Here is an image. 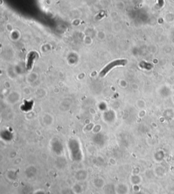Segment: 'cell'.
I'll use <instances>...</instances> for the list:
<instances>
[{
	"instance_id": "cell-2",
	"label": "cell",
	"mask_w": 174,
	"mask_h": 194,
	"mask_svg": "<svg viewBox=\"0 0 174 194\" xmlns=\"http://www.w3.org/2000/svg\"><path fill=\"white\" fill-rule=\"evenodd\" d=\"M37 57H38V54L34 51H31L28 54L27 57V65H26V67L28 70H30V69L32 68L33 63H34V61L35 60V59L37 58Z\"/></svg>"
},
{
	"instance_id": "cell-1",
	"label": "cell",
	"mask_w": 174,
	"mask_h": 194,
	"mask_svg": "<svg viewBox=\"0 0 174 194\" xmlns=\"http://www.w3.org/2000/svg\"><path fill=\"white\" fill-rule=\"evenodd\" d=\"M127 64V61L126 59H116L112 62L110 64H108L106 66L103 68L102 70L99 73V76L100 77H104V76L109 72L114 67H118V66H125V65Z\"/></svg>"
},
{
	"instance_id": "cell-5",
	"label": "cell",
	"mask_w": 174,
	"mask_h": 194,
	"mask_svg": "<svg viewBox=\"0 0 174 194\" xmlns=\"http://www.w3.org/2000/svg\"><path fill=\"white\" fill-rule=\"evenodd\" d=\"M73 191H74V193L76 194H80L82 193V187H81V186L79 185H75L74 186Z\"/></svg>"
},
{
	"instance_id": "cell-4",
	"label": "cell",
	"mask_w": 174,
	"mask_h": 194,
	"mask_svg": "<svg viewBox=\"0 0 174 194\" xmlns=\"http://www.w3.org/2000/svg\"><path fill=\"white\" fill-rule=\"evenodd\" d=\"M104 187L105 194H115V193H116V189L112 185H108Z\"/></svg>"
},
{
	"instance_id": "cell-3",
	"label": "cell",
	"mask_w": 174,
	"mask_h": 194,
	"mask_svg": "<svg viewBox=\"0 0 174 194\" xmlns=\"http://www.w3.org/2000/svg\"><path fill=\"white\" fill-rule=\"evenodd\" d=\"M116 192L118 194H126L128 192V187L125 185H118L116 188Z\"/></svg>"
},
{
	"instance_id": "cell-6",
	"label": "cell",
	"mask_w": 174,
	"mask_h": 194,
	"mask_svg": "<svg viewBox=\"0 0 174 194\" xmlns=\"http://www.w3.org/2000/svg\"><path fill=\"white\" fill-rule=\"evenodd\" d=\"M33 194H47V193L43 191H37Z\"/></svg>"
}]
</instances>
